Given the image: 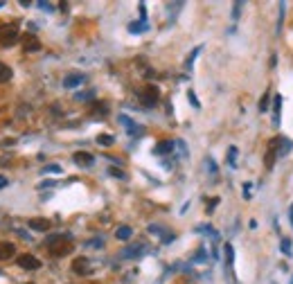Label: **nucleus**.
<instances>
[{
  "label": "nucleus",
  "mask_w": 293,
  "mask_h": 284,
  "mask_svg": "<svg viewBox=\"0 0 293 284\" xmlns=\"http://www.w3.org/2000/svg\"><path fill=\"white\" fill-rule=\"evenodd\" d=\"M50 219H41V217H36V219H30V228L36 230V233H45V230H50Z\"/></svg>",
  "instance_id": "9b49d317"
},
{
  "label": "nucleus",
  "mask_w": 293,
  "mask_h": 284,
  "mask_svg": "<svg viewBox=\"0 0 293 284\" xmlns=\"http://www.w3.org/2000/svg\"><path fill=\"white\" fill-rule=\"evenodd\" d=\"M198 52H201V45H198V47H194V52H192V54H190V56H187V63H185V66H187V68H192V61H194V59H196V54H198Z\"/></svg>",
  "instance_id": "c756f323"
},
{
  "label": "nucleus",
  "mask_w": 293,
  "mask_h": 284,
  "mask_svg": "<svg viewBox=\"0 0 293 284\" xmlns=\"http://www.w3.org/2000/svg\"><path fill=\"white\" fill-rule=\"evenodd\" d=\"M72 160L79 167H91L93 162H95V158H93V154H88V151H77V154L72 156Z\"/></svg>",
  "instance_id": "9d476101"
},
{
  "label": "nucleus",
  "mask_w": 293,
  "mask_h": 284,
  "mask_svg": "<svg viewBox=\"0 0 293 284\" xmlns=\"http://www.w3.org/2000/svg\"><path fill=\"white\" fill-rule=\"evenodd\" d=\"M83 81H86V75H81V72H70V75H66V79H64V86L77 88V86H81Z\"/></svg>",
  "instance_id": "6e6552de"
},
{
  "label": "nucleus",
  "mask_w": 293,
  "mask_h": 284,
  "mask_svg": "<svg viewBox=\"0 0 293 284\" xmlns=\"http://www.w3.org/2000/svg\"><path fill=\"white\" fill-rule=\"evenodd\" d=\"M138 97H140V104L146 108H151V106H156L158 104V97H160V91L156 86H151V83H146V86L142 88V91L138 93Z\"/></svg>",
  "instance_id": "f03ea898"
},
{
  "label": "nucleus",
  "mask_w": 293,
  "mask_h": 284,
  "mask_svg": "<svg viewBox=\"0 0 293 284\" xmlns=\"http://www.w3.org/2000/svg\"><path fill=\"white\" fill-rule=\"evenodd\" d=\"M149 233L156 235V237H160V239H163V244H169V241H174V235L167 233V230H163L160 225H149Z\"/></svg>",
  "instance_id": "ddd939ff"
},
{
  "label": "nucleus",
  "mask_w": 293,
  "mask_h": 284,
  "mask_svg": "<svg viewBox=\"0 0 293 284\" xmlns=\"http://www.w3.org/2000/svg\"><path fill=\"white\" fill-rule=\"evenodd\" d=\"M72 248H75V244H70V237H64V239H59V241H54V244L48 246L52 257H66L72 252Z\"/></svg>",
  "instance_id": "7ed1b4c3"
},
{
  "label": "nucleus",
  "mask_w": 293,
  "mask_h": 284,
  "mask_svg": "<svg viewBox=\"0 0 293 284\" xmlns=\"http://www.w3.org/2000/svg\"><path fill=\"white\" fill-rule=\"evenodd\" d=\"M16 41H18V25L16 23H7L0 27V45L12 47Z\"/></svg>",
  "instance_id": "f257e3e1"
},
{
  "label": "nucleus",
  "mask_w": 293,
  "mask_h": 284,
  "mask_svg": "<svg viewBox=\"0 0 293 284\" xmlns=\"http://www.w3.org/2000/svg\"><path fill=\"white\" fill-rule=\"evenodd\" d=\"M14 252H16V246L9 241H0V260H9L14 257Z\"/></svg>",
  "instance_id": "4468645a"
},
{
  "label": "nucleus",
  "mask_w": 293,
  "mask_h": 284,
  "mask_svg": "<svg viewBox=\"0 0 293 284\" xmlns=\"http://www.w3.org/2000/svg\"><path fill=\"white\" fill-rule=\"evenodd\" d=\"M131 235H133V230H131L129 225H122V228L115 230V237H118V239H122V241H127Z\"/></svg>",
  "instance_id": "a211bd4d"
},
{
  "label": "nucleus",
  "mask_w": 293,
  "mask_h": 284,
  "mask_svg": "<svg viewBox=\"0 0 293 284\" xmlns=\"http://www.w3.org/2000/svg\"><path fill=\"white\" fill-rule=\"evenodd\" d=\"M144 252V246L142 244H135V246H129V248L122 250V257H138Z\"/></svg>",
  "instance_id": "2eb2a0df"
},
{
  "label": "nucleus",
  "mask_w": 293,
  "mask_h": 284,
  "mask_svg": "<svg viewBox=\"0 0 293 284\" xmlns=\"http://www.w3.org/2000/svg\"><path fill=\"white\" fill-rule=\"evenodd\" d=\"M291 142L286 140V138H282V145H280V156H286V151H291Z\"/></svg>",
  "instance_id": "393cba45"
},
{
  "label": "nucleus",
  "mask_w": 293,
  "mask_h": 284,
  "mask_svg": "<svg viewBox=\"0 0 293 284\" xmlns=\"http://www.w3.org/2000/svg\"><path fill=\"white\" fill-rule=\"evenodd\" d=\"M5 185H7V176H0V189H3Z\"/></svg>",
  "instance_id": "58836bf2"
},
{
  "label": "nucleus",
  "mask_w": 293,
  "mask_h": 284,
  "mask_svg": "<svg viewBox=\"0 0 293 284\" xmlns=\"http://www.w3.org/2000/svg\"><path fill=\"white\" fill-rule=\"evenodd\" d=\"M226 260H228V266H232V260H235V250H232V246L226 244Z\"/></svg>",
  "instance_id": "a878e982"
},
{
  "label": "nucleus",
  "mask_w": 293,
  "mask_h": 284,
  "mask_svg": "<svg viewBox=\"0 0 293 284\" xmlns=\"http://www.w3.org/2000/svg\"><path fill=\"white\" fill-rule=\"evenodd\" d=\"M144 30H146V20H140V23H131V25H129V32H131V34H142Z\"/></svg>",
  "instance_id": "aec40b11"
},
{
  "label": "nucleus",
  "mask_w": 293,
  "mask_h": 284,
  "mask_svg": "<svg viewBox=\"0 0 293 284\" xmlns=\"http://www.w3.org/2000/svg\"><path fill=\"white\" fill-rule=\"evenodd\" d=\"M280 145H282V138H273V140L269 142V149H266V158H264L266 169H273L275 158L280 156Z\"/></svg>",
  "instance_id": "20e7f679"
},
{
  "label": "nucleus",
  "mask_w": 293,
  "mask_h": 284,
  "mask_svg": "<svg viewBox=\"0 0 293 284\" xmlns=\"http://www.w3.org/2000/svg\"><path fill=\"white\" fill-rule=\"evenodd\" d=\"M91 95H93V93H81V95H77V99H79V102H83V99H88Z\"/></svg>",
  "instance_id": "4c0bfd02"
},
{
  "label": "nucleus",
  "mask_w": 293,
  "mask_h": 284,
  "mask_svg": "<svg viewBox=\"0 0 293 284\" xmlns=\"http://www.w3.org/2000/svg\"><path fill=\"white\" fill-rule=\"evenodd\" d=\"M266 108H269V95H261V99H259V110H261V113H264V110Z\"/></svg>",
  "instance_id": "c85d7f7f"
},
{
  "label": "nucleus",
  "mask_w": 293,
  "mask_h": 284,
  "mask_svg": "<svg viewBox=\"0 0 293 284\" xmlns=\"http://www.w3.org/2000/svg\"><path fill=\"white\" fill-rule=\"evenodd\" d=\"M280 250L284 252L286 257L291 255V239H289V237H282V241H280Z\"/></svg>",
  "instance_id": "4be33fe9"
},
{
  "label": "nucleus",
  "mask_w": 293,
  "mask_h": 284,
  "mask_svg": "<svg viewBox=\"0 0 293 284\" xmlns=\"http://www.w3.org/2000/svg\"><path fill=\"white\" fill-rule=\"evenodd\" d=\"M280 106H282V95L273 99V124H280Z\"/></svg>",
  "instance_id": "f3484780"
},
{
  "label": "nucleus",
  "mask_w": 293,
  "mask_h": 284,
  "mask_svg": "<svg viewBox=\"0 0 293 284\" xmlns=\"http://www.w3.org/2000/svg\"><path fill=\"white\" fill-rule=\"evenodd\" d=\"M187 99H190V104H192L194 108H201V104H198V99H196L194 91H187Z\"/></svg>",
  "instance_id": "bb28decb"
},
{
  "label": "nucleus",
  "mask_w": 293,
  "mask_h": 284,
  "mask_svg": "<svg viewBox=\"0 0 293 284\" xmlns=\"http://www.w3.org/2000/svg\"><path fill=\"white\" fill-rule=\"evenodd\" d=\"M23 50L25 52H39L41 50V41L34 34H25L23 36Z\"/></svg>",
  "instance_id": "1a4fd4ad"
},
{
  "label": "nucleus",
  "mask_w": 293,
  "mask_h": 284,
  "mask_svg": "<svg viewBox=\"0 0 293 284\" xmlns=\"http://www.w3.org/2000/svg\"><path fill=\"white\" fill-rule=\"evenodd\" d=\"M239 12H242V3H235V9H232V18H239Z\"/></svg>",
  "instance_id": "72a5a7b5"
},
{
  "label": "nucleus",
  "mask_w": 293,
  "mask_h": 284,
  "mask_svg": "<svg viewBox=\"0 0 293 284\" xmlns=\"http://www.w3.org/2000/svg\"><path fill=\"white\" fill-rule=\"evenodd\" d=\"M43 174H61V167L59 165H45Z\"/></svg>",
  "instance_id": "cd10ccee"
},
{
  "label": "nucleus",
  "mask_w": 293,
  "mask_h": 284,
  "mask_svg": "<svg viewBox=\"0 0 293 284\" xmlns=\"http://www.w3.org/2000/svg\"><path fill=\"white\" fill-rule=\"evenodd\" d=\"M113 142H115V138L111 133H99L97 135V145H102V147H111Z\"/></svg>",
  "instance_id": "6ab92c4d"
},
{
  "label": "nucleus",
  "mask_w": 293,
  "mask_h": 284,
  "mask_svg": "<svg viewBox=\"0 0 293 284\" xmlns=\"http://www.w3.org/2000/svg\"><path fill=\"white\" fill-rule=\"evenodd\" d=\"M206 165L210 167V174H217V165H214V160H212V158H206Z\"/></svg>",
  "instance_id": "473e14b6"
},
{
  "label": "nucleus",
  "mask_w": 293,
  "mask_h": 284,
  "mask_svg": "<svg viewBox=\"0 0 293 284\" xmlns=\"http://www.w3.org/2000/svg\"><path fill=\"white\" fill-rule=\"evenodd\" d=\"M12 77H14L12 68H9L7 63H0V83H7Z\"/></svg>",
  "instance_id": "dca6fc26"
},
{
  "label": "nucleus",
  "mask_w": 293,
  "mask_h": 284,
  "mask_svg": "<svg viewBox=\"0 0 293 284\" xmlns=\"http://www.w3.org/2000/svg\"><path fill=\"white\" fill-rule=\"evenodd\" d=\"M120 122H122V126L127 129V133L131 135V138H142V135H144V126L135 124L129 115H120Z\"/></svg>",
  "instance_id": "39448f33"
},
{
  "label": "nucleus",
  "mask_w": 293,
  "mask_h": 284,
  "mask_svg": "<svg viewBox=\"0 0 293 284\" xmlns=\"http://www.w3.org/2000/svg\"><path fill=\"white\" fill-rule=\"evenodd\" d=\"M91 113L93 115H106L108 106H106V104H102V102H95V104H93V108H91Z\"/></svg>",
  "instance_id": "412c9836"
},
{
  "label": "nucleus",
  "mask_w": 293,
  "mask_h": 284,
  "mask_svg": "<svg viewBox=\"0 0 293 284\" xmlns=\"http://www.w3.org/2000/svg\"><path fill=\"white\" fill-rule=\"evenodd\" d=\"M244 198H250V185L244 183Z\"/></svg>",
  "instance_id": "c9c22d12"
},
{
  "label": "nucleus",
  "mask_w": 293,
  "mask_h": 284,
  "mask_svg": "<svg viewBox=\"0 0 293 284\" xmlns=\"http://www.w3.org/2000/svg\"><path fill=\"white\" fill-rule=\"evenodd\" d=\"M39 7L43 9V12H52V5H50V3H45V0H41V3H39Z\"/></svg>",
  "instance_id": "f704fd0d"
},
{
  "label": "nucleus",
  "mask_w": 293,
  "mask_h": 284,
  "mask_svg": "<svg viewBox=\"0 0 293 284\" xmlns=\"http://www.w3.org/2000/svg\"><path fill=\"white\" fill-rule=\"evenodd\" d=\"M108 172H111V176H115V178H124V172H122V169H118V167H111Z\"/></svg>",
  "instance_id": "7c9ffc66"
},
{
  "label": "nucleus",
  "mask_w": 293,
  "mask_h": 284,
  "mask_svg": "<svg viewBox=\"0 0 293 284\" xmlns=\"http://www.w3.org/2000/svg\"><path fill=\"white\" fill-rule=\"evenodd\" d=\"M291 223H293V208H291Z\"/></svg>",
  "instance_id": "ea45409f"
},
{
  "label": "nucleus",
  "mask_w": 293,
  "mask_h": 284,
  "mask_svg": "<svg viewBox=\"0 0 293 284\" xmlns=\"http://www.w3.org/2000/svg\"><path fill=\"white\" fill-rule=\"evenodd\" d=\"M217 203H219V198H212V201L208 203V208H206V210H208V212H212V210H214V205H217Z\"/></svg>",
  "instance_id": "e433bc0d"
},
{
  "label": "nucleus",
  "mask_w": 293,
  "mask_h": 284,
  "mask_svg": "<svg viewBox=\"0 0 293 284\" xmlns=\"http://www.w3.org/2000/svg\"><path fill=\"white\" fill-rule=\"evenodd\" d=\"M228 162H230V165H237V147H230V149H228Z\"/></svg>",
  "instance_id": "5701e85b"
},
{
  "label": "nucleus",
  "mask_w": 293,
  "mask_h": 284,
  "mask_svg": "<svg viewBox=\"0 0 293 284\" xmlns=\"http://www.w3.org/2000/svg\"><path fill=\"white\" fill-rule=\"evenodd\" d=\"M284 14H286V5L280 3V18H277V32L282 30V23H284Z\"/></svg>",
  "instance_id": "b1692460"
},
{
  "label": "nucleus",
  "mask_w": 293,
  "mask_h": 284,
  "mask_svg": "<svg viewBox=\"0 0 293 284\" xmlns=\"http://www.w3.org/2000/svg\"><path fill=\"white\" fill-rule=\"evenodd\" d=\"M3 5H5V3H3V0H0V7H3Z\"/></svg>",
  "instance_id": "a19ab883"
},
{
  "label": "nucleus",
  "mask_w": 293,
  "mask_h": 284,
  "mask_svg": "<svg viewBox=\"0 0 293 284\" xmlns=\"http://www.w3.org/2000/svg\"><path fill=\"white\" fill-rule=\"evenodd\" d=\"M72 271H75L77 275H88V273L93 271V266H91V262H88L86 257H77V260L72 262Z\"/></svg>",
  "instance_id": "423d86ee"
},
{
  "label": "nucleus",
  "mask_w": 293,
  "mask_h": 284,
  "mask_svg": "<svg viewBox=\"0 0 293 284\" xmlns=\"http://www.w3.org/2000/svg\"><path fill=\"white\" fill-rule=\"evenodd\" d=\"M18 266L25 268V271H36V268H41V262L36 260L34 255H20L18 257Z\"/></svg>",
  "instance_id": "0eeeda50"
},
{
  "label": "nucleus",
  "mask_w": 293,
  "mask_h": 284,
  "mask_svg": "<svg viewBox=\"0 0 293 284\" xmlns=\"http://www.w3.org/2000/svg\"><path fill=\"white\" fill-rule=\"evenodd\" d=\"M171 151H174V142L171 140H163V142H158V145L154 147L156 156H167V154H171Z\"/></svg>",
  "instance_id": "f8f14e48"
},
{
  "label": "nucleus",
  "mask_w": 293,
  "mask_h": 284,
  "mask_svg": "<svg viewBox=\"0 0 293 284\" xmlns=\"http://www.w3.org/2000/svg\"><path fill=\"white\" fill-rule=\"evenodd\" d=\"M88 246H93V248H102V246H104V239H99V237H97V239L88 241Z\"/></svg>",
  "instance_id": "2f4dec72"
}]
</instances>
